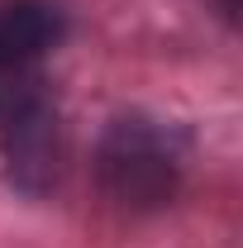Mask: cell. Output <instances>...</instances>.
<instances>
[{"instance_id":"1","label":"cell","mask_w":243,"mask_h":248,"mask_svg":"<svg viewBox=\"0 0 243 248\" xmlns=\"http://www.w3.org/2000/svg\"><path fill=\"white\" fill-rule=\"evenodd\" d=\"M182 157L148 120H120L100 143V182L120 205H162L177 191Z\"/></svg>"},{"instance_id":"2","label":"cell","mask_w":243,"mask_h":248,"mask_svg":"<svg viewBox=\"0 0 243 248\" xmlns=\"http://www.w3.org/2000/svg\"><path fill=\"white\" fill-rule=\"evenodd\" d=\"M10 172L29 191H43V186L58 182L62 172V129H58V115L38 100V95H24L10 115Z\"/></svg>"},{"instance_id":"3","label":"cell","mask_w":243,"mask_h":248,"mask_svg":"<svg viewBox=\"0 0 243 248\" xmlns=\"http://www.w3.org/2000/svg\"><path fill=\"white\" fill-rule=\"evenodd\" d=\"M62 38V10L48 0H5L0 5V62L24 72Z\"/></svg>"},{"instance_id":"4","label":"cell","mask_w":243,"mask_h":248,"mask_svg":"<svg viewBox=\"0 0 243 248\" xmlns=\"http://www.w3.org/2000/svg\"><path fill=\"white\" fill-rule=\"evenodd\" d=\"M24 95H33V86H24V72H15V67L0 62V115H10Z\"/></svg>"}]
</instances>
